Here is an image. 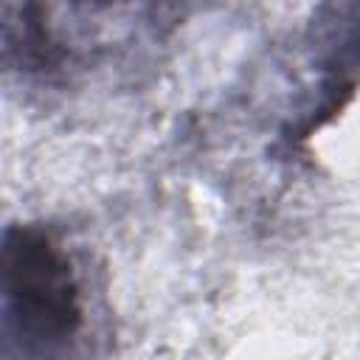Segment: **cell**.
<instances>
[{"label":"cell","instance_id":"obj_1","mask_svg":"<svg viewBox=\"0 0 360 360\" xmlns=\"http://www.w3.org/2000/svg\"><path fill=\"white\" fill-rule=\"evenodd\" d=\"M0 270L8 340L25 360H68L84 326V307L62 245L39 225H8Z\"/></svg>","mask_w":360,"mask_h":360}]
</instances>
